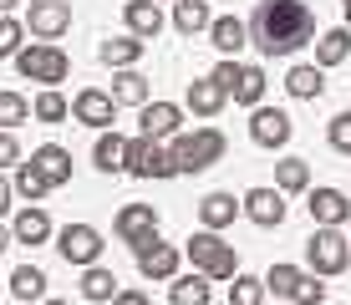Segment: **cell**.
Returning <instances> with one entry per match:
<instances>
[{
	"label": "cell",
	"instance_id": "obj_22",
	"mask_svg": "<svg viewBox=\"0 0 351 305\" xmlns=\"http://www.w3.org/2000/svg\"><path fill=\"white\" fill-rule=\"evenodd\" d=\"M234 214H239V199L234 193H204L199 199V219H204V229H214V234H219L224 224H234Z\"/></svg>",
	"mask_w": 351,
	"mask_h": 305
},
{
	"label": "cell",
	"instance_id": "obj_44",
	"mask_svg": "<svg viewBox=\"0 0 351 305\" xmlns=\"http://www.w3.org/2000/svg\"><path fill=\"white\" fill-rule=\"evenodd\" d=\"M5 244H10V229H0V249H5Z\"/></svg>",
	"mask_w": 351,
	"mask_h": 305
},
{
	"label": "cell",
	"instance_id": "obj_21",
	"mask_svg": "<svg viewBox=\"0 0 351 305\" xmlns=\"http://www.w3.org/2000/svg\"><path fill=\"white\" fill-rule=\"evenodd\" d=\"M143 51H148V41H138V36H112V41H102V46H97V56H102L112 71L138 66V61H143Z\"/></svg>",
	"mask_w": 351,
	"mask_h": 305
},
{
	"label": "cell",
	"instance_id": "obj_15",
	"mask_svg": "<svg viewBox=\"0 0 351 305\" xmlns=\"http://www.w3.org/2000/svg\"><path fill=\"white\" fill-rule=\"evenodd\" d=\"M71 117L87 122V127H112L117 102H112L107 92H97V87H82V92H77V102H71Z\"/></svg>",
	"mask_w": 351,
	"mask_h": 305
},
{
	"label": "cell",
	"instance_id": "obj_16",
	"mask_svg": "<svg viewBox=\"0 0 351 305\" xmlns=\"http://www.w3.org/2000/svg\"><path fill=\"white\" fill-rule=\"evenodd\" d=\"M31 168L41 173L51 188H62V183H71V153L62 148V143H41V148L31 153Z\"/></svg>",
	"mask_w": 351,
	"mask_h": 305
},
{
	"label": "cell",
	"instance_id": "obj_18",
	"mask_svg": "<svg viewBox=\"0 0 351 305\" xmlns=\"http://www.w3.org/2000/svg\"><path fill=\"white\" fill-rule=\"evenodd\" d=\"M209 41H214V51L239 56V51H245V41H250V26L239 16H214L209 21Z\"/></svg>",
	"mask_w": 351,
	"mask_h": 305
},
{
	"label": "cell",
	"instance_id": "obj_48",
	"mask_svg": "<svg viewBox=\"0 0 351 305\" xmlns=\"http://www.w3.org/2000/svg\"><path fill=\"white\" fill-rule=\"evenodd\" d=\"M21 305H31V300H21Z\"/></svg>",
	"mask_w": 351,
	"mask_h": 305
},
{
	"label": "cell",
	"instance_id": "obj_27",
	"mask_svg": "<svg viewBox=\"0 0 351 305\" xmlns=\"http://www.w3.org/2000/svg\"><path fill=\"white\" fill-rule=\"evenodd\" d=\"M351 56V26H336V31H326L321 41H316V66H341V61Z\"/></svg>",
	"mask_w": 351,
	"mask_h": 305
},
{
	"label": "cell",
	"instance_id": "obj_6",
	"mask_svg": "<svg viewBox=\"0 0 351 305\" xmlns=\"http://www.w3.org/2000/svg\"><path fill=\"white\" fill-rule=\"evenodd\" d=\"M123 173L132 178H173V158H168L163 143H153V138H128V163H123Z\"/></svg>",
	"mask_w": 351,
	"mask_h": 305
},
{
	"label": "cell",
	"instance_id": "obj_41",
	"mask_svg": "<svg viewBox=\"0 0 351 305\" xmlns=\"http://www.w3.org/2000/svg\"><path fill=\"white\" fill-rule=\"evenodd\" d=\"M21 163V143L16 132H0V168H16Z\"/></svg>",
	"mask_w": 351,
	"mask_h": 305
},
{
	"label": "cell",
	"instance_id": "obj_1",
	"mask_svg": "<svg viewBox=\"0 0 351 305\" xmlns=\"http://www.w3.org/2000/svg\"><path fill=\"white\" fill-rule=\"evenodd\" d=\"M250 41L265 56H290L316 41V16L306 0H260L250 16Z\"/></svg>",
	"mask_w": 351,
	"mask_h": 305
},
{
	"label": "cell",
	"instance_id": "obj_47",
	"mask_svg": "<svg viewBox=\"0 0 351 305\" xmlns=\"http://www.w3.org/2000/svg\"><path fill=\"white\" fill-rule=\"evenodd\" d=\"M41 305H66V300H41Z\"/></svg>",
	"mask_w": 351,
	"mask_h": 305
},
{
	"label": "cell",
	"instance_id": "obj_43",
	"mask_svg": "<svg viewBox=\"0 0 351 305\" xmlns=\"http://www.w3.org/2000/svg\"><path fill=\"white\" fill-rule=\"evenodd\" d=\"M10 199H16V188H10V178H5V173H0V219H5V214H10Z\"/></svg>",
	"mask_w": 351,
	"mask_h": 305
},
{
	"label": "cell",
	"instance_id": "obj_32",
	"mask_svg": "<svg viewBox=\"0 0 351 305\" xmlns=\"http://www.w3.org/2000/svg\"><path fill=\"white\" fill-rule=\"evenodd\" d=\"M229 97H234L239 107H260V97H265V71H260V66H239V82L229 87Z\"/></svg>",
	"mask_w": 351,
	"mask_h": 305
},
{
	"label": "cell",
	"instance_id": "obj_2",
	"mask_svg": "<svg viewBox=\"0 0 351 305\" xmlns=\"http://www.w3.org/2000/svg\"><path fill=\"white\" fill-rule=\"evenodd\" d=\"M168 158H173V173H204L224 158V132L219 127H199V132H178L168 143Z\"/></svg>",
	"mask_w": 351,
	"mask_h": 305
},
{
	"label": "cell",
	"instance_id": "obj_29",
	"mask_svg": "<svg viewBox=\"0 0 351 305\" xmlns=\"http://www.w3.org/2000/svg\"><path fill=\"white\" fill-rule=\"evenodd\" d=\"M209 0H178L173 5V26L184 31V36H199V31H209Z\"/></svg>",
	"mask_w": 351,
	"mask_h": 305
},
{
	"label": "cell",
	"instance_id": "obj_23",
	"mask_svg": "<svg viewBox=\"0 0 351 305\" xmlns=\"http://www.w3.org/2000/svg\"><path fill=\"white\" fill-rule=\"evenodd\" d=\"M148 77H143V71H132V66H123V71H117V77H112V92H107V97H112V102L117 107H143V102H148Z\"/></svg>",
	"mask_w": 351,
	"mask_h": 305
},
{
	"label": "cell",
	"instance_id": "obj_45",
	"mask_svg": "<svg viewBox=\"0 0 351 305\" xmlns=\"http://www.w3.org/2000/svg\"><path fill=\"white\" fill-rule=\"evenodd\" d=\"M341 10H346V26H351V0H341Z\"/></svg>",
	"mask_w": 351,
	"mask_h": 305
},
{
	"label": "cell",
	"instance_id": "obj_38",
	"mask_svg": "<svg viewBox=\"0 0 351 305\" xmlns=\"http://www.w3.org/2000/svg\"><path fill=\"white\" fill-rule=\"evenodd\" d=\"M21 46H26V26H21L16 16H0V61L16 56Z\"/></svg>",
	"mask_w": 351,
	"mask_h": 305
},
{
	"label": "cell",
	"instance_id": "obj_19",
	"mask_svg": "<svg viewBox=\"0 0 351 305\" xmlns=\"http://www.w3.org/2000/svg\"><path fill=\"white\" fill-rule=\"evenodd\" d=\"M224 102H229V92H224L214 77L189 82V112H193V117H219V112H224Z\"/></svg>",
	"mask_w": 351,
	"mask_h": 305
},
{
	"label": "cell",
	"instance_id": "obj_36",
	"mask_svg": "<svg viewBox=\"0 0 351 305\" xmlns=\"http://www.w3.org/2000/svg\"><path fill=\"white\" fill-rule=\"evenodd\" d=\"M229 305H265V280H255V275L239 270L234 285H229Z\"/></svg>",
	"mask_w": 351,
	"mask_h": 305
},
{
	"label": "cell",
	"instance_id": "obj_4",
	"mask_svg": "<svg viewBox=\"0 0 351 305\" xmlns=\"http://www.w3.org/2000/svg\"><path fill=\"white\" fill-rule=\"evenodd\" d=\"M16 71L26 82H41V87H56V82H66L71 61L56 41H36V46H21L16 51Z\"/></svg>",
	"mask_w": 351,
	"mask_h": 305
},
{
	"label": "cell",
	"instance_id": "obj_10",
	"mask_svg": "<svg viewBox=\"0 0 351 305\" xmlns=\"http://www.w3.org/2000/svg\"><path fill=\"white\" fill-rule=\"evenodd\" d=\"M132 254H138L143 280H173L178 275V260H184V249H178V244H163L158 234L143 244V249H132Z\"/></svg>",
	"mask_w": 351,
	"mask_h": 305
},
{
	"label": "cell",
	"instance_id": "obj_46",
	"mask_svg": "<svg viewBox=\"0 0 351 305\" xmlns=\"http://www.w3.org/2000/svg\"><path fill=\"white\" fill-rule=\"evenodd\" d=\"M10 5H16V0H0V16H5V10H10Z\"/></svg>",
	"mask_w": 351,
	"mask_h": 305
},
{
	"label": "cell",
	"instance_id": "obj_40",
	"mask_svg": "<svg viewBox=\"0 0 351 305\" xmlns=\"http://www.w3.org/2000/svg\"><path fill=\"white\" fill-rule=\"evenodd\" d=\"M209 77H214V82H219V87L229 92V87H234V82H239V61H234V56H224V61H219V66H214V71H209Z\"/></svg>",
	"mask_w": 351,
	"mask_h": 305
},
{
	"label": "cell",
	"instance_id": "obj_33",
	"mask_svg": "<svg viewBox=\"0 0 351 305\" xmlns=\"http://www.w3.org/2000/svg\"><path fill=\"white\" fill-rule=\"evenodd\" d=\"M10 188H16L21 199L36 204V199H46V193H51V183H46V178L31 168V158H21V163H16V178H10Z\"/></svg>",
	"mask_w": 351,
	"mask_h": 305
},
{
	"label": "cell",
	"instance_id": "obj_12",
	"mask_svg": "<svg viewBox=\"0 0 351 305\" xmlns=\"http://www.w3.org/2000/svg\"><path fill=\"white\" fill-rule=\"evenodd\" d=\"M290 132H295V122H290L280 107H255V112H250V138H255L260 148H285Z\"/></svg>",
	"mask_w": 351,
	"mask_h": 305
},
{
	"label": "cell",
	"instance_id": "obj_35",
	"mask_svg": "<svg viewBox=\"0 0 351 305\" xmlns=\"http://www.w3.org/2000/svg\"><path fill=\"white\" fill-rule=\"evenodd\" d=\"M31 117V102L21 92H0V132H16Z\"/></svg>",
	"mask_w": 351,
	"mask_h": 305
},
{
	"label": "cell",
	"instance_id": "obj_25",
	"mask_svg": "<svg viewBox=\"0 0 351 305\" xmlns=\"http://www.w3.org/2000/svg\"><path fill=\"white\" fill-rule=\"evenodd\" d=\"M92 163L102 168V173H123V163H128V138L102 127V138H97V148H92Z\"/></svg>",
	"mask_w": 351,
	"mask_h": 305
},
{
	"label": "cell",
	"instance_id": "obj_26",
	"mask_svg": "<svg viewBox=\"0 0 351 305\" xmlns=\"http://www.w3.org/2000/svg\"><path fill=\"white\" fill-rule=\"evenodd\" d=\"M285 92H290V97H300V102H316V97L326 92V71H321V66H306V61H300V66H290Z\"/></svg>",
	"mask_w": 351,
	"mask_h": 305
},
{
	"label": "cell",
	"instance_id": "obj_20",
	"mask_svg": "<svg viewBox=\"0 0 351 305\" xmlns=\"http://www.w3.org/2000/svg\"><path fill=\"white\" fill-rule=\"evenodd\" d=\"M10 239H16V244H46V239H51V219H46V209L26 204V209L16 214V224H10Z\"/></svg>",
	"mask_w": 351,
	"mask_h": 305
},
{
	"label": "cell",
	"instance_id": "obj_42",
	"mask_svg": "<svg viewBox=\"0 0 351 305\" xmlns=\"http://www.w3.org/2000/svg\"><path fill=\"white\" fill-rule=\"evenodd\" d=\"M112 305H153V300L143 295V290H117V295H112Z\"/></svg>",
	"mask_w": 351,
	"mask_h": 305
},
{
	"label": "cell",
	"instance_id": "obj_7",
	"mask_svg": "<svg viewBox=\"0 0 351 305\" xmlns=\"http://www.w3.org/2000/svg\"><path fill=\"white\" fill-rule=\"evenodd\" d=\"M56 249H62V260L66 265H82V270H87V265H97L102 260V234H97L92 224H66L62 234H56Z\"/></svg>",
	"mask_w": 351,
	"mask_h": 305
},
{
	"label": "cell",
	"instance_id": "obj_30",
	"mask_svg": "<svg viewBox=\"0 0 351 305\" xmlns=\"http://www.w3.org/2000/svg\"><path fill=\"white\" fill-rule=\"evenodd\" d=\"M275 188H280V193H306L311 188V163H306V158H285V163H275Z\"/></svg>",
	"mask_w": 351,
	"mask_h": 305
},
{
	"label": "cell",
	"instance_id": "obj_17",
	"mask_svg": "<svg viewBox=\"0 0 351 305\" xmlns=\"http://www.w3.org/2000/svg\"><path fill=\"white\" fill-rule=\"evenodd\" d=\"M123 21H128V36H138V41H153V36L163 31L158 0H128V5H123Z\"/></svg>",
	"mask_w": 351,
	"mask_h": 305
},
{
	"label": "cell",
	"instance_id": "obj_28",
	"mask_svg": "<svg viewBox=\"0 0 351 305\" xmlns=\"http://www.w3.org/2000/svg\"><path fill=\"white\" fill-rule=\"evenodd\" d=\"M10 290H16V300L41 305V300H46V270H36V265H21V270H10Z\"/></svg>",
	"mask_w": 351,
	"mask_h": 305
},
{
	"label": "cell",
	"instance_id": "obj_37",
	"mask_svg": "<svg viewBox=\"0 0 351 305\" xmlns=\"http://www.w3.org/2000/svg\"><path fill=\"white\" fill-rule=\"evenodd\" d=\"M285 300H295V305H321V300H326V285H321V275L300 270V275H295V285H290V295H285Z\"/></svg>",
	"mask_w": 351,
	"mask_h": 305
},
{
	"label": "cell",
	"instance_id": "obj_5",
	"mask_svg": "<svg viewBox=\"0 0 351 305\" xmlns=\"http://www.w3.org/2000/svg\"><path fill=\"white\" fill-rule=\"evenodd\" d=\"M306 260H311V275H341L351 265V239L341 229H316L306 239Z\"/></svg>",
	"mask_w": 351,
	"mask_h": 305
},
{
	"label": "cell",
	"instance_id": "obj_3",
	"mask_svg": "<svg viewBox=\"0 0 351 305\" xmlns=\"http://www.w3.org/2000/svg\"><path fill=\"white\" fill-rule=\"evenodd\" d=\"M184 254L193 260V270L199 275H209V280H234L239 275V260H234V244H224L214 229H199L189 244H184Z\"/></svg>",
	"mask_w": 351,
	"mask_h": 305
},
{
	"label": "cell",
	"instance_id": "obj_31",
	"mask_svg": "<svg viewBox=\"0 0 351 305\" xmlns=\"http://www.w3.org/2000/svg\"><path fill=\"white\" fill-rule=\"evenodd\" d=\"M112 295H117V275L102 265H87L82 270V300H112Z\"/></svg>",
	"mask_w": 351,
	"mask_h": 305
},
{
	"label": "cell",
	"instance_id": "obj_39",
	"mask_svg": "<svg viewBox=\"0 0 351 305\" xmlns=\"http://www.w3.org/2000/svg\"><path fill=\"white\" fill-rule=\"evenodd\" d=\"M326 138H331V148H336V153H346V158H351V112H336V117H331V127H326Z\"/></svg>",
	"mask_w": 351,
	"mask_h": 305
},
{
	"label": "cell",
	"instance_id": "obj_14",
	"mask_svg": "<svg viewBox=\"0 0 351 305\" xmlns=\"http://www.w3.org/2000/svg\"><path fill=\"white\" fill-rule=\"evenodd\" d=\"M138 122H143V138L163 143V138H178V122H184V112H178L173 102H143V107H138Z\"/></svg>",
	"mask_w": 351,
	"mask_h": 305
},
{
	"label": "cell",
	"instance_id": "obj_24",
	"mask_svg": "<svg viewBox=\"0 0 351 305\" xmlns=\"http://www.w3.org/2000/svg\"><path fill=\"white\" fill-rule=\"evenodd\" d=\"M214 290H209V275H173V290H168V305H209Z\"/></svg>",
	"mask_w": 351,
	"mask_h": 305
},
{
	"label": "cell",
	"instance_id": "obj_11",
	"mask_svg": "<svg viewBox=\"0 0 351 305\" xmlns=\"http://www.w3.org/2000/svg\"><path fill=\"white\" fill-rule=\"evenodd\" d=\"M26 26L41 36V41H56V36L71 31V0H31Z\"/></svg>",
	"mask_w": 351,
	"mask_h": 305
},
{
	"label": "cell",
	"instance_id": "obj_34",
	"mask_svg": "<svg viewBox=\"0 0 351 305\" xmlns=\"http://www.w3.org/2000/svg\"><path fill=\"white\" fill-rule=\"evenodd\" d=\"M31 117H36V122H66V117H71V102H66L56 87H46V92L31 102Z\"/></svg>",
	"mask_w": 351,
	"mask_h": 305
},
{
	"label": "cell",
	"instance_id": "obj_8",
	"mask_svg": "<svg viewBox=\"0 0 351 305\" xmlns=\"http://www.w3.org/2000/svg\"><path fill=\"white\" fill-rule=\"evenodd\" d=\"M153 234H158V209H153V204H123V209H117V239L123 244L143 249Z\"/></svg>",
	"mask_w": 351,
	"mask_h": 305
},
{
	"label": "cell",
	"instance_id": "obj_13",
	"mask_svg": "<svg viewBox=\"0 0 351 305\" xmlns=\"http://www.w3.org/2000/svg\"><path fill=\"white\" fill-rule=\"evenodd\" d=\"M311 219H316V229H341L351 224V199L341 188H311Z\"/></svg>",
	"mask_w": 351,
	"mask_h": 305
},
{
	"label": "cell",
	"instance_id": "obj_9",
	"mask_svg": "<svg viewBox=\"0 0 351 305\" xmlns=\"http://www.w3.org/2000/svg\"><path fill=\"white\" fill-rule=\"evenodd\" d=\"M239 214H245L250 224H260V229H280L285 224V193L280 188H250L245 199H239Z\"/></svg>",
	"mask_w": 351,
	"mask_h": 305
}]
</instances>
